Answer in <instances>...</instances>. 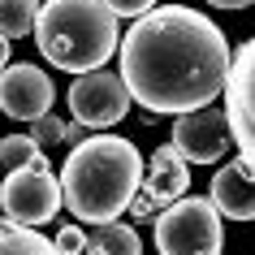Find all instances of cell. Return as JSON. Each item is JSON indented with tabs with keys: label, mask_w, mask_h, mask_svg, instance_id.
<instances>
[{
	"label": "cell",
	"mask_w": 255,
	"mask_h": 255,
	"mask_svg": "<svg viewBox=\"0 0 255 255\" xmlns=\"http://www.w3.org/2000/svg\"><path fill=\"white\" fill-rule=\"evenodd\" d=\"M117 56L121 87L151 113L147 121H156L164 113L182 117L212 104L234 48L208 13L190 4H160L130 22V30L117 39Z\"/></svg>",
	"instance_id": "obj_1"
},
{
	"label": "cell",
	"mask_w": 255,
	"mask_h": 255,
	"mask_svg": "<svg viewBox=\"0 0 255 255\" xmlns=\"http://www.w3.org/2000/svg\"><path fill=\"white\" fill-rule=\"evenodd\" d=\"M56 182H61V203L78 221L104 225V221H117L130 208V199L138 195L143 156H138V147L130 138L87 134L69 151V160Z\"/></svg>",
	"instance_id": "obj_2"
},
{
	"label": "cell",
	"mask_w": 255,
	"mask_h": 255,
	"mask_svg": "<svg viewBox=\"0 0 255 255\" xmlns=\"http://www.w3.org/2000/svg\"><path fill=\"white\" fill-rule=\"evenodd\" d=\"M35 43L43 61H52L65 74H91L117 52V17L104 0H48L35 13Z\"/></svg>",
	"instance_id": "obj_3"
},
{
	"label": "cell",
	"mask_w": 255,
	"mask_h": 255,
	"mask_svg": "<svg viewBox=\"0 0 255 255\" xmlns=\"http://www.w3.org/2000/svg\"><path fill=\"white\" fill-rule=\"evenodd\" d=\"M156 221V251L160 255H221L225 225L208 199L182 195L151 216Z\"/></svg>",
	"instance_id": "obj_4"
},
{
	"label": "cell",
	"mask_w": 255,
	"mask_h": 255,
	"mask_svg": "<svg viewBox=\"0 0 255 255\" xmlns=\"http://www.w3.org/2000/svg\"><path fill=\"white\" fill-rule=\"evenodd\" d=\"M221 95H225V126L229 138L238 147V160L251 164L255 156V43H238V52L229 56V74L221 82Z\"/></svg>",
	"instance_id": "obj_5"
},
{
	"label": "cell",
	"mask_w": 255,
	"mask_h": 255,
	"mask_svg": "<svg viewBox=\"0 0 255 255\" xmlns=\"http://www.w3.org/2000/svg\"><path fill=\"white\" fill-rule=\"evenodd\" d=\"M0 208L4 221H13L17 229H35L61 212V182L52 169H9V177L0 182Z\"/></svg>",
	"instance_id": "obj_6"
},
{
	"label": "cell",
	"mask_w": 255,
	"mask_h": 255,
	"mask_svg": "<svg viewBox=\"0 0 255 255\" xmlns=\"http://www.w3.org/2000/svg\"><path fill=\"white\" fill-rule=\"evenodd\" d=\"M69 113H74V121L87 126V130L117 126V121L130 113V91H126L121 78L108 74V69L78 74V82L69 87Z\"/></svg>",
	"instance_id": "obj_7"
},
{
	"label": "cell",
	"mask_w": 255,
	"mask_h": 255,
	"mask_svg": "<svg viewBox=\"0 0 255 255\" xmlns=\"http://www.w3.org/2000/svg\"><path fill=\"white\" fill-rule=\"evenodd\" d=\"M169 147L182 156V164H216L225 160L234 138H229V126H225V113L221 108H195V113H182L173 121V138Z\"/></svg>",
	"instance_id": "obj_8"
},
{
	"label": "cell",
	"mask_w": 255,
	"mask_h": 255,
	"mask_svg": "<svg viewBox=\"0 0 255 255\" xmlns=\"http://www.w3.org/2000/svg\"><path fill=\"white\" fill-rule=\"evenodd\" d=\"M56 100L52 78L39 65H4L0 69V113L13 121H35L43 117Z\"/></svg>",
	"instance_id": "obj_9"
},
{
	"label": "cell",
	"mask_w": 255,
	"mask_h": 255,
	"mask_svg": "<svg viewBox=\"0 0 255 255\" xmlns=\"http://www.w3.org/2000/svg\"><path fill=\"white\" fill-rule=\"evenodd\" d=\"M216 216H229V221H251L255 216V186H251V164H221L212 177V199Z\"/></svg>",
	"instance_id": "obj_10"
},
{
	"label": "cell",
	"mask_w": 255,
	"mask_h": 255,
	"mask_svg": "<svg viewBox=\"0 0 255 255\" xmlns=\"http://www.w3.org/2000/svg\"><path fill=\"white\" fill-rule=\"evenodd\" d=\"M190 186V164H182L173 147H156L147 160V182H138V190L147 195L156 208H169L173 199H182Z\"/></svg>",
	"instance_id": "obj_11"
},
{
	"label": "cell",
	"mask_w": 255,
	"mask_h": 255,
	"mask_svg": "<svg viewBox=\"0 0 255 255\" xmlns=\"http://www.w3.org/2000/svg\"><path fill=\"white\" fill-rule=\"evenodd\" d=\"M82 255H143L134 225H121V221H104L91 234H82Z\"/></svg>",
	"instance_id": "obj_12"
},
{
	"label": "cell",
	"mask_w": 255,
	"mask_h": 255,
	"mask_svg": "<svg viewBox=\"0 0 255 255\" xmlns=\"http://www.w3.org/2000/svg\"><path fill=\"white\" fill-rule=\"evenodd\" d=\"M39 13V0H0V39H26Z\"/></svg>",
	"instance_id": "obj_13"
},
{
	"label": "cell",
	"mask_w": 255,
	"mask_h": 255,
	"mask_svg": "<svg viewBox=\"0 0 255 255\" xmlns=\"http://www.w3.org/2000/svg\"><path fill=\"white\" fill-rule=\"evenodd\" d=\"M0 255H56V247L35 229H9L0 234Z\"/></svg>",
	"instance_id": "obj_14"
},
{
	"label": "cell",
	"mask_w": 255,
	"mask_h": 255,
	"mask_svg": "<svg viewBox=\"0 0 255 255\" xmlns=\"http://www.w3.org/2000/svg\"><path fill=\"white\" fill-rule=\"evenodd\" d=\"M26 138L35 143V147H52V143H61V138H65V121L52 117V113H43V117L26 121Z\"/></svg>",
	"instance_id": "obj_15"
},
{
	"label": "cell",
	"mask_w": 255,
	"mask_h": 255,
	"mask_svg": "<svg viewBox=\"0 0 255 255\" xmlns=\"http://www.w3.org/2000/svg\"><path fill=\"white\" fill-rule=\"evenodd\" d=\"M35 151H39V147H35L26 134H4V138H0V164H4V169H22Z\"/></svg>",
	"instance_id": "obj_16"
},
{
	"label": "cell",
	"mask_w": 255,
	"mask_h": 255,
	"mask_svg": "<svg viewBox=\"0 0 255 255\" xmlns=\"http://www.w3.org/2000/svg\"><path fill=\"white\" fill-rule=\"evenodd\" d=\"M52 247H56V255H82V225H65L52 238Z\"/></svg>",
	"instance_id": "obj_17"
},
{
	"label": "cell",
	"mask_w": 255,
	"mask_h": 255,
	"mask_svg": "<svg viewBox=\"0 0 255 255\" xmlns=\"http://www.w3.org/2000/svg\"><path fill=\"white\" fill-rule=\"evenodd\" d=\"M113 17H143L147 9H156V0H104Z\"/></svg>",
	"instance_id": "obj_18"
},
{
	"label": "cell",
	"mask_w": 255,
	"mask_h": 255,
	"mask_svg": "<svg viewBox=\"0 0 255 255\" xmlns=\"http://www.w3.org/2000/svg\"><path fill=\"white\" fill-rule=\"evenodd\" d=\"M156 212H160V208H156V203H151L147 195H143V190H138L134 199H130V216H134V221H151Z\"/></svg>",
	"instance_id": "obj_19"
},
{
	"label": "cell",
	"mask_w": 255,
	"mask_h": 255,
	"mask_svg": "<svg viewBox=\"0 0 255 255\" xmlns=\"http://www.w3.org/2000/svg\"><path fill=\"white\" fill-rule=\"evenodd\" d=\"M82 138H87V126H78V121H65V143H74V147H78Z\"/></svg>",
	"instance_id": "obj_20"
},
{
	"label": "cell",
	"mask_w": 255,
	"mask_h": 255,
	"mask_svg": "<svg viewBox=\"0 0 255 255\" xmlns=\"http://www.w3.org/2000/svg\"><path fill=\"white\" fill-rule=\"evenodd\" d=\"M208 4H212V9H247L251 0H208Z\"/></svg>",
	"instance_id": "obj_21"
},
{
	"label": "cell",
	"mask_w": 255,
	"mask_h": 255,
	"mask_svg": "<svg viewBox=\"0 0 255 255\" xmlns=\"http://www.w3.org/2000/svg\"><path fill=\"white\" fill-rule=\"evenodd\" d=\"M9 65V39H0V69Z\"/></svg>",
	"instance_id": "obj_22"
},
{
	"label": "cell",
	"mask_w": 255,
	"mask_h": 255,
	"mask_svg": "<svg viewBox=\"0 0 255 255\" xmlns=\"http://www.w3.org/2000/svg\"><path fill=\"white\" fill-rule=\"evenodd\" d=\"M9 229H17V225L13 221H0V234H9Z\"/></svg>",
	"instance_id": "obj_23"
}]
</instances>
